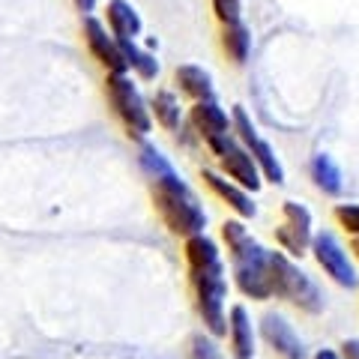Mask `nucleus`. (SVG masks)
<instances>
[{"instance_id":"4","label":"nucleus","mask_w":359,"mask_h":359,"mask_svg":"<svg viewBox=\"0 0 359 359\" xmlns=\"http://www.w3.org/2000/svg\"><path fill=\"white\" fill-rule=\"evenodd\" d=\"M269 287H273V297L294 302L302 311L318 314L323 309L320 287L314 285L311 276L302 273L285 252H269Z\"/></svg>"},{"instance_id":"9","label":"nucleus","mask_w":359,"mask_h":359,"mask_svg":"<svg viewBox=\"0 0 359 359\" xmlns=\"http://www.w3.org/2000/svg\"><path fill=\"white\" fill-rule=\"evenodd\" d=\"M285 222L276 228V240L287 255H306L311 249V212L297 204V201H285Z\"/></svg>"},{"instance_id":"10","label":"nucleus","mask_w":359,"mask_h":359,"mask_svg":"<svg viewBox=\"0 0 359 359\" xmlns=\"http://www.w3.org/2000/svg\"><path fill=\"white\" fill-rule=\"evenodd\" d=\"M84 42H87L90 54H93V57L108 69V75H120V72L129 69L126 57H123L120 42L114 39V33H111L102 21H96L93 15L84 18Z\"/></svg>"},{"instance_id":"2","label":"nucleus","mask_w":359,"mask_h":359,"mask_svg":"<svg viewBox=\"0 0 359 359\" xmlns=\"http://www.w3.org/2000/svg\"><path fill=\"white\" fill-rule=\"evenodd\" d=\"M186 261L192 273L198 314L204 320L210 335L228 332V314H224V297H228V282H224V264L219 255V245L207 233L186 240Z\"/></svg>"},{"instance_id":"5","label":"nucleus","mask_w":359,"mask_h":359,"mask_svg":"<svg viewBox=\"0 0 359 359\" xmlns=\"http://www.w3.org/2000/svg\"><path fill=\"white\" fill-rule=\"evenodd\" d=\"M105 93H108V102L114 108V114L120 117V123L126 126V132L132 138H147L150 129H153V114H150L147 102H144L138 84H135L126 72L108 75Z\"/></svg>"},{"instance_id":"13","label":"nucleus","mask_w":359,"mask_h":359,"mask_svg":"<svg viewBox=\"0 0 359 359\" xmlns=\"http://www.w3.org/2000/svg\"><path fill=\"white\" fill-rule=\"evenodd\" d=\"M228 339H231L233 359H252L255 356V327H252V314L245 306H231Z\"/></svg>"},{"instance_id":"21","label":"nucleus","mask_w":359,"mask_h":359,"mask_svg":"<svg viewBox=\"0 0 359 359\" xmlns=\"http://www.w3.org/2000/svg\"><path fill=\"white\" fill-rule=\"evenodd\" d=\"M212 9H216V15L224 27L243 21V0H212Z\"/></svg>"},{"instance_id":"15","label":"nucleus","mask_w":359,"mask_h":359,"mask_svg":"<svg viewBox=\"0 0 359 359\" xmlns=\"http://www.w3.org/2000/svg\"><path fill=\"white\" fill-rule=\"evenodd\" d=\"M177 84L195 102H216V87H212V78L204 66H195V63L177 66Z\"/></svg>"},{"instance_id":"12","label":"nucleus","mask_w":359,"mask_h":359,"mask_svg":"<svg viewBox=\"0 0 359 359\" xmlns=\"http://www.w3.org/2000/svg\"><path fill=\"white\" fill-rule=\"evenodd\" d=\"M204 180H207V186L216 192L224 204H228L233 212H237L240 219H252L255 212H257V207H255V201H252V195L245 192L243 186H237L233 180H228V177H222V174H216V171H204Z\"/></svg>"},{"instance_id":"20","label":"nucleus","mask_w":359,"mask_h":359,"mask_svg":"<svg viewBox=\"0 0 359 359\" xmlns=\"http://www.w3.org/2000/svg\"><path fill=\"white\" fill-rule=\"evenodd\" d=\"M117 42H120V39H117ZM120 48H123V57H126V66H129L132 72H138L141 78H147V81H153V78L159 75V60H156L150 51L138 48V45H135L132 39H123Z\"/></svg>"},{"instance_id":"24","label":"nucleus","mask_w":359,"mask_h":359,"mask_svg":"<svg viewBox=\"0 0 359 359\" xmlns=\"http://www.w3.org/2000/svg\"><path fill=\"white\" fill-rule=\"evenodd\" d=\"M72 4L81 9V13H93V6H96V0H72Z\"/></svg>"},{"instance_id":"25","label":"nucleus","mask_w":359,"mask_h":359,"mask_svg":"<svg viewBox=\"0 0 359 359\" xmlns=\"http://www.w3.org/2000/svg\"><path fill=\"white\" fill-rule=\"evenodd\" d=\"M314 359H341V356L335 353V351H327V347H323V351H318V353H314Z\"/></svg>"},{"instance_id":"11","label":"nucleus","mask_w":359,"mask_h":359,"mask_svg":"<svg viewBox=\"0 0 359 359\" xmlns=\"http://www.w3.org/2000/svg\"><path fill=\"white\" fill-rule=\"evenodd\" d=\"M261 332H264L266 344L273 347L276 353H282L285 359H302V356H306V347H302L299 335L290 330V323L282 318V314H273V311L264 314Z\"/></svg>"},{"instance_id":"26","label":"nucleus","mask_w":359,"mask_h":359,"mask_svg":"<svg viewBox=\"0 0 359 359\" xmlns=\"http://www.w3.org/2000/svg\"><path fill=\"white\" fill-rule=\"evenodd\" d=\"M353 252H356V257H359V240H353Z\"/></svg>"},{"instance_id":"17","label":"nucleus","mask_w":359,"mask_h":359,"mask_svg":"<svg viewBox=\"0 0 359 359\" xmlns=\"http://www.w3.org/2000/svg\"><path fill=\"white\" fill-rule=\"evenodd\" d=\"M309 174H311L314 186H318L320 192H327V195H339L341 192V168L330 153L314 156L311 165H309Z\"/></svg>"},{"instance_id":"16","label":"nucleus","mask_w":359,"mask_h":359,"mask_svg":"<svg viewBox=\"0 0 359 359\" xmlns=\"http://www.w3.org/2000/svg\"><path fill=\"white\" fill-rule=\"evenodd\" d=\"M108 27L114 33V39H132L141 33V15L135 13V6L129 0H108Z\"/></svg>"},{"instance_id":"3","label":"nucleus","mask_w":359,"mask_h":359,"mask_svg":"<svg viewBox=\"0 0 359 359\" xmlns=\"http://www.w3.org/2000/svg\"><path fill=\"white\" fill-rule=\"evenodd\" d=\"M222 240L231 252L233 278L237 287L252 299H269L273 287H269V252L257 243L249 228L240 219H228L222 224Z\"/></svg>"},{"instance_id":"1","label":"nucleus","mask_w":359,"mask_h":359,"mask_svg":"<svg viewBox=\"0 0 359 359\" xmlns=\"http://www.w3.org/2000/svg\"><path fill=\"white\" fill-rule=\"evenodd\" d=\"M141 168L153 180V207L159 210L168 231L186 240L204 233L207 212L201 207L198 195L189 189V183L165 159V153L153 144H141Z\"/></svg>"},{"instance_id":"19","label":"nucleus","mask_w":359,"mask_h":359,"mask_svg":"<svg viewBox=\"0 0 359 359\" xmlns=\"http://www.w3.org/2000/svg\"><path fill=\"white\" fill-rule=\"evenodd\" d=\"M150 114L156 117L159 126H165L168 132H177L180 129V120H183V111H180V102L171 90H159L153 96V105H150Z\"/></svg>"},{"instance_id":"14","label":"nucleus","mask_w":359,"mask_h":359,"mask_svg":"<svg viewBox=\"0 0 359 359\" xmlns=\"http://www.w3.org/2000/svg\"><path fill=\"white\" fill-rule=\"evenodd\" d=\"M192 126L198 129V135L204 141L233 132L231 117L224 114L219 102H195V108H192Z\"/></svg>"},{"instance_id":"23","label":"nucleus","mask_w":359,"mask_h":359,"mask_svg":"<svg viewBox=\"0 0 359 359\" xmlns=\"http://www.w3.org/2000/svg\"><path fill=\"white\" fill-rule=\"evenodd\" d=\"M192 359H222V353L207 335H192Z\"/></svg>"},{"instance_id":"22","label":"nucleus","mask_w":359,"mask_h":359,"mask_svg":"<svg viewBox=\"0 0 359 359\" xmlns=\"http://www.w3.org/2000/svg\"><path fill=\"white\" fill-rule=\"evenodd\" d=\"M335 219H339V224L347 233H353L359 240V204H339L335 207Z\"/></svg>"},{"instance_id":"18","label":"nucleus","mask_w":359,"mask_h":359,"mask_svg":"<svg viewBox=\"0 0 359 359\" xmlns=\"http://www.w3.org/2000/svg\"><path fill=\"white\" fill-rule=\"evenodd\" d=\"M222 48L228 51V57L233 60V63H245L249 60V51H252V30L243 25H228L224 27V33H222Z\"/></svg>"},{"instance_id":"8","label":"nucleus","mask_w":359,"mask_h":359,"mask_svg":"<svg viewBox=\"0 0 359 359\" xmlns=\"http://www.w3.org/2000/svg\"><path fill=\"white\" fill-rule=\"evenodd\" d=\"M311 252H314V261L320 264V269L332 278L335 285H341V287H356L359 285V276H356V269L351 264V255H347L344 245L335 240V233H330V231L314 233Z\"/></svg>"},{"instance_id":"6","label":"nucleus","mask_w":359,"mask_h":359,"mask_svg":"<svg viewBox=\"0 0 359 359\" xmlns=\"http://www.w3.org/2000/svg\"><path fill=\"white\" fill-rule=\"evenodd\" d=\"M231 126H233L237 141L252 153L255 165L261 168V177L269 180V183H276V186H282L285 183V168H282V162H278L276 150L269 147V141L261 138V132H257V126L252 123V117L245 114L243 105H233V111H231Z\"/></svg>"},{"instance_id":"7","label":"nucleus","mask_w":359,"mask_h":359,"mask_svg":"<svg viewBox=\"0 0 359 359\" xmlns=\"http://www.w3.org/2000/svg\"><path fill=\"white\" fill-rule=\"evenodd\" d=\"M207 147L219 156V162H222V168H224V174H228L237 186H243L249 195L261 189V183H264L261 168L255 165L252 153L245 150L237 138H233V132H231V135H219V138H210V141H207Z\"/></svg>"}]
</instances>
